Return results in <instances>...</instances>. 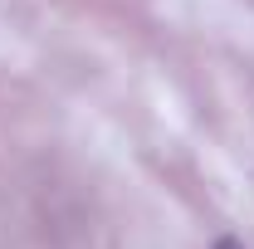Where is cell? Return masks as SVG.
Segmentation results:
<instances>
[{"instance_id": "obj_1", "label": "cell", "mask_w": 254, "mask_h": 249, "mask_svg": "<svg viewBox=\"0 0 254 249\" xmlns=\"http://www.w3.org/2000/svg\"><path fill=\"white\" fill-rule=\"evenodd\" d=\"M215 249H240V245H235V240H220V245H215Z\"/></svg>"}]
</instances>
